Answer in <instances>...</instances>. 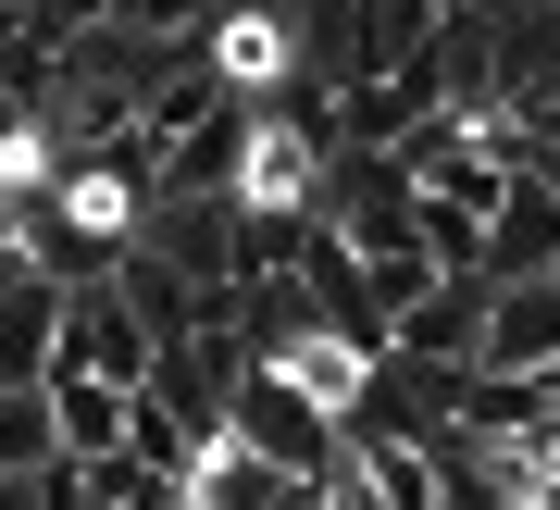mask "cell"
I'll use <instances>...</instances> for the list:
<instances>
[{"label": "cell", "mask_w": 560, "mask_h": 510, "mask_svg": "<svg viewBox=\"0 0 560 510\" xmlns=\"http://www.w3.org/2000/svg\"><path fill=\"white\" fill-rule=\"evenodd\" d=\"M38 398H50V449H62V461L125 449V398H113V386H88V373H50Z\"/></svg>", "instance_id": "obj_11"}, {"label": "cell", "mask_w": 560, "mask_h": 510, "mask_svg": "<svg viewBox=\"0 0 560 510\" xmlns=\"http://www.w3.org/2000/svg\"><path fill=\"white\" fill-rule=\"evenodd\" d=\"M536 13H560V0H536Z\"/></svg>", "instance_id": "obj_19"}, {"label": "cell", "mask_w": 560, "mask_h": 510, "mask_svg": "<svg viewBox=\"0 0 560 510\" xmlns=\"http://www.w3.org/2000/svg\"><path fill=\"white\" fill-rule=\"evenodd\" d=\"M125 461H150L162 473V486H187V461H200V449H187V436H175V412H162V398L138 386V398H125Z\"/></svg>", "instance_id": "obj_12"}, {"label": "cell", "mask_w": 560, "mask_h": 510, "mask_svg": "<svg viewBox=\"0 0 560 510\" xmlns=\"http://www.w3.org/2000/svg\"><path fill=\"white\" fill-rule=\"evenodd\" d=\"M50 373H88V386L138 398V386H150V336H138V312H125L113 287H62V336H50ZM50 373H38V386H50Z\"/></svg>", "instance_id": "obj_2"}, {"label": "cell", "mask_w": 560, "mask_h": 510, "mask_svg": "<svg viewBox=\"0 0 560 510\" xmlns=\"http://www.w3.org/2000/svg\"><path fill=\"white\" fill-rule=\"evenodd\" d=\"M224 436H237L249 461H275V473H300V486H312V473H324V461L349 449V436H337V412H312V398L287 386V373H261V361L237 373V398H224Z\"/></svg>", "instance_id": "obj_1"}, {"label": "cell", "mask_w": 560, "mask_h": 510, "mask_svg": "<svg viewBox=\"0 0 560 510\" xmlns=\"http://www.w3.org/2000/svg\"><path fill=\"white\" fill-rule=\"evenodd\" d=\"M50 336H62V287L50 275L0 287V386H38V373H50Z\"/></svg>", "instance_id": "obj_10"}, {"label": "cell", "mask_w": 560, "mask_h": 510, "mask_svg": "<svg viewBox=\"0 0 560 510\" xmlns=\"http://www.w3.org/2000/svg\"><path fill=\"white\" fill-rule=\"evenodd\" d=\"M560 262V187L536 175V162H511L499 212H486V287H536Z\"/></svg>", "instance_id": "obj_3"}, {"label": "cell", "mask_w": 560, "mask_h": 510, "mask_svg": "<svg viewBox=\"0 0 560 510\" xmlns=\"http://www.w3.org/2000/svg\"><path fill=\"white\" fill-rule=\"evenodd\" d=\"M25 275H38V262H25V236L0 224V287H25Z\"/></svg>", "instance_id": "obj_17"}, {"label": "cell", "mask_w": 560, "mask_h": 510, "mask_svg": "<svg viewBox=\"0 0 560 510\" xmlns=\"http://www.w3.org/2000/svg\"><path fill=\"white\" fill-rule=\"evenodd\" d=\"M548 287H560V262H548Z\"/></svg>", "instance_id": "obj_20"}, {"label": "cell", "mask_w": 560, "mask_h": 510, "mask_svg": "<svg viewBox=\"0 0 560 510\" xmlns=\"http://www.w3.org/2000/svg\"><path fill=\"white\" fill-rule=\"evenodd\" d=\"M511 138H523V150H560V100H548V113H523Z\"/></svg>", "instance_id": "obj_16"}, {"label": "cell", "mask_w": 560, "mask_h": 510, "mask_svg": "<svg viewBox=\"0 0 560 510\" xmlns=\"http://www.w3.org/2000/svg\"><path fill=\"white\" fill-rule=\"evenodd\" d=\"M511 510H536V498H511Z\"/></svg>", "instance_id": "obj_21"}, {"label": "cell", "mask_w": 560, "mask_h": 510, "mask_svg": "<svg viewBox=\"0 0 560 510\" xmlns=\"http://www.w3.org/2000/svg\"><path fill=\"white\" fill-rule=\"evenodd\" d=\"M436 13H460V0H436Z\"/></svg>", "instance_id": "obj_18"}, {"label": "cell", "mask_w": 560, "mask_h": 510, "mask_svg": "<svg viewBox=\"0 0 560 510\" xmlns=\"http://www.w3.org/2000/svg\"><path fill=\"white\" fill-rule=\"evenodd\" d=\"M560 361V287H486V336H474V373H548Z\"/></svg>", "instance_id": "obj_6"}, {"label": "cell", "mask_w": 560, "mask_h": 510, "mask_svg": "<svg viewBox=\"0 0 560 510\" xmlns=\"http://www.w3.org/2000/svg\"><path fill=\"white\" fill-rule=\"evenodd\" d=\"M312 510H386V498H374V473H361V449H337V461L312 473Z\"/></svg>", "instance_id": "obj_14"}, {"label": "cell", "mask_w": 560, "mask_h": 510, "mask_svg": "<svg viewBox=\"0 0 560 510\" xmlns=\"http://www.w3.org/2000/svg\"><path fill=\"white\" fill-rule=\"evenodd\" d=\"M460 436H486V449H560V398L536 373H474L460 361Z\"/></svg>", "instance_id": "obj_5"}, {"label": "cell", "mask_w": 560, "mask_h": 510, "mask_svg": "<svg viewBox=\"0 0 560 510\" xmlns=\"http://www.w3.org/2000/svg\"><path fill=\"white\" fill-rule=\"evenodd\" d=\"M237 336H187V349H162L150 361V398H162V412H175V436H187V449H212V436H224V398H237Z\"/></svg>", "instance_id": "obj_4"}, {"label": "cell", "mask_w": 560, "mask_h": 510, "mask_svg": "<svg viewBox=\"0 0 560 510\" xmlns=\"http://www.w3.org/2000/svg\"><path fill=\"white\" fill-rule=\"evenodd\" d=\"M474 336H486V275H436L386 324V361H474Z\"/></svg>", "instance_id": "obj_8"}, {"label": "cell", "mask_w": 560, "mask_h": 510, "mask_svg": "<svg viewBox=\"0 0 560 510\" xmlns=\"http://www.w3.org/2000/svg\"><path fill=\"white\" fill-rule=\"evenodd\" d=\"M287 486H300V473H275V461H249L237 436H212V449L187 461V510H287Z\"/></svg>", "instance_id": "obj_9"}, {"label": "cell", "mask_w": 560, "mask_h": 510, "mask_svg": "<svg viewBox=\"0 0 560 510\" xmlns=\"http://www.w3.org/2000/svg\"><path fill=\"white\" fill-rule=\"evenodd\" d=\"M38 461H50V398L0 386V473H38Z\"/></svg>", "instance_id": "obj_13"}, {"label": "cell", "mask_w": 560, "mask_h": 510, "mask_svg": "<svg viewBox=\"0 0 560 510\" xmlns=\"http://www.w3.org/2000/svg\"><path fill=\"white\" fill-rule=\"evenodd\" d=\"M50 461H62V449H50ZM0 510H50V498H38V473H0Z\"/></svg>", "instance_id": "obj_15"}, {"label": "cell", "mask_w": 560, "mask_h": 510, "mask_svg": "<svg viewBox=\"0 0 560 510\" xmlns=\"http://www.w3.org/2000/svg\"><path fill=\"white\" fill-rule=\"evenodd\" d=\"M486 76H499V113H511V125L548 113V100H560V13L523 0L511 25H486Z\"/></svg>", "instance_id": "obj_7"}]
</instances>
